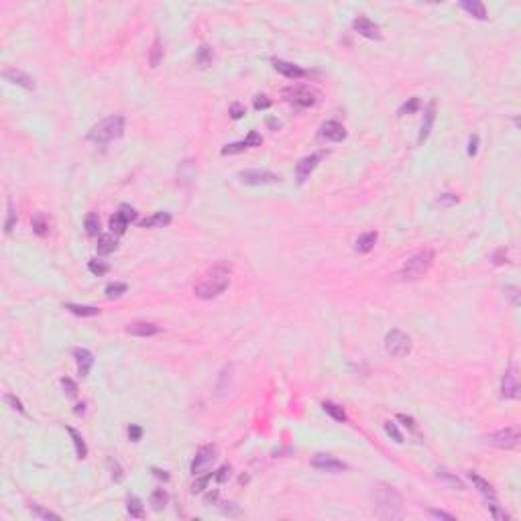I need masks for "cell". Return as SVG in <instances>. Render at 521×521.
Wrapping results in <instances>:
<instances>
[{"mask_svg": "<svg viewBox=\"0 0 521 521\" xmlns=\"http://www.w3.org/2000/svg\"><path fill=\"white\" fill-rule=\"evenodd\" d=\"M228 283H230V265H226L224 261H218L214 267L208 269L202 279L195 283L193 293L200 299H212V297H218L228 287Z\"/></svg>", "mask_w": 521, "mask_h": 521, "instance_id": "cell-1", "label": "cell"}, {"mask_svg": "<svg viewBox=\"0 0 521 521\" xmlns=\"http://www.w3.org/2000/svg\"><path fill=\"white\" fill-rule=\"evenodd\" d=\"M377 515L381 519H399L403 515V497L389 484H381L375 495Z\"/></svg>", "mask_w": 521, "mask_h": 521, "instance_id": "cell-2", "label": "cell"}, {"mask_svg": "<svg viewBox=\"0 0 521 521\" xmlns=\"http://www.w3.org/2000/svg\"><path fill=\"white\" fill-rule=\"evenodd\" d=\"M124 133V118L122 116H108L92 126L88 138L92 143H110L114 138H120Z\"/></svg>", "mask_w": 521, "mask_h": 521, "instance_id": "cell-3", "label": "cell"}, {"mask_svg": "<svg viewBox=\"0 0 521 521\" xmlns=\"http://www.w3.org/2000/svg\"><path fill=\"white\" fill-rule=\"evenodd\" d=\"M434 251L430 249H425L418 254H413V257H409L407 261H405L403 265V269H401V275L405 277V279H418V277H422L424 273H427V269L432 267V263H434Z\"/></svg>", "mask_w": 521, "mask_h": 521, "instance_id": "cell-4", "label": "cell"}, {"mask_svg": "<svg viewBox=\"0 0 521 521\" xmlns=\"http://www.w3.org/2000/svg\"><path fill=\"white\" fill-rule=\"evenodd\" d=\"M283 96H285V100L289 104H293V106H297V108H309V106H314V104H318V100H320L318 92L308 88V86L287 88L283 92Z\"/></svg>", "mask_w": 521, "mask_h": 521, "instance_id": "cell-5", "label": "cell"}, {"mask_svg": "<svg viewBox=\"0 0 521 521\" xmlns=\"http://www.w3.org/2000/svg\"><path fill=\"white\" fill-rule=\"evenodd\" d=\"M385 350L391 356L401 358L411 352V338L401 330H391L385 336Z\"/></svg>", "mask_w": 521, "mask_h": 521, "instance_id": "cell-6", "label": "cell"}, {"mask_svg": "<svg viewBox=\"0 0 521 521\" xmlns=\"http://www.w3.org/2000/svg\"><path fill=\"white\" fill-rule=\"evenodd\" d=\"M487 442L497 446V448H505V450L517 448L519 446V427L517 425H509V427H505V430L493 432V434L487 436Z\"/></svg>", "mask_w": 521, "mask_h": 521, "instance_id": "cell-7", "label": "cell"}, {"mask_svg": "<svg viewBox=\"0 0 521 521\" xmlns=\"http://www.w3.org/2000/svg\"><path fill=\"white\" fill-rule=\"evenodd\" d=\"M238 179L245 185H269V183L281 181V177L277 173L265 171V169H245L238 173Z\"/></svg>", "mask_w": 521, "mask_h": 521, "instance_id": "cell-8", "label": "cell"}, {"mask_svg": "<svg viewBox=\"0 0 521 521\" xmlns=\"http://www.w3.org/2000/svg\"><path fill=\"white\" fill-rule=\"evenodd\" d=\"M218 456V448L212 446V444H208V446H202L198 452H195V458L192 462V474L193 477H198V474H202L208 466L212 464V462L216 460Z\"/></svg>", "mask_w": 521, "mask_h": 521, "instance_id": "cell-9", "label": "cell"}, {"mask_svg": "<svg viewBox=\"0 0 521 521\" xmlns=\"http://www.w3.org/2000/svg\"><path fill=\"white\" fill-rule=\"evenodd\" d=\"M501 395L507 399H517L519 397V375H517V367L509 365L505 370L503 381H501Z\"/></svg>", "mask_w": 521, "mask_h": 521, "instance_id": "cell-10", "label": "cell"}, {"mask_svg": "<svg viewBox=\"0 0 521 521\" xmlns=\"http://www.w3.org/2000/svg\"><path fill=\"white\" fill-rule=\"evenodd\" d=\"M352 29L358 33V35H363V37L367 39H373V41H381L383 39V35H381V29L379 25H375L370 19L367 17H356L352 20Z\"/></svg>", "mask_w": 521, "mask_h": 521, "instance_id": "cell-11", "label": "cell"}, {"mask_svg": "<svg viewBox=\"0 0 521 521\" xmlns=\"http://www.w3.org/2000/svg\"><path fill=\"white\" fill-rule=\"evenodd\" d=\"M320 159H322V153H314V155H308L304 159H299V163L295 165V177H297V183H304L309 175H311V171H314L320 163Z\"/></svg>", "mask_w": 521, "mask_h": 521, "instance_id": "cell-12", "label": "cell"}, {"mask_svg": "<svg viewBox=\"0 0 521 521\" xmlns=\"http://www.w3.org/2000/svg\"><path fill=\"white\" fill-rule=\"evenodd\" d=\"M311 466L322 470V472H340V470H346L344 462L338 460L336 456H330V454H318L314 460H311Z\"/></svg>", "mask_w": 521, "mask_h": 521, "instance_id": "cell-13", "label": "cell"}, {"mask_svg": "<svg viewBox=\"0 0 521 521\" xmlns=\"http://www.w3.org/2000/svg\"><path fill=\"white\" fill-rule=\"evenodd\" d=\"M320 136L326 138V141H332V143H340V141H344V138H346V129H344L340 122H336V120H328V122L322 124Z\"/></svg>", "mask_w": 521, "mask_h": 521, "instance_id": "cell-14", "label": "cell"}, {"mask_svg": "<svg viewBox=\"0 0 521 521\" xmlns=\"http://www.w3.org/2000/svg\"><path fill=\"white\" fill-rule=\"evenodd\" d=\"M161 328L155 326L151 322H135V324H129L126 326V334H133V336H141V338H149V336H155L159 334Z\"/></svg>", "mask_w": 521, "mask_h": 521, "instance_id": "cell-15", "label": "cell"}, {"mask_svg": "<svg viewBox=\"0 0 521 521\" xmlns=\"http://www.w3.org/2000/svg\"><path fill=\"white\" fill-rule=\"evenodd\" d=\"M273 67H275L279 74H283L285 77H289V79H299V77H306V76H308L306 69H302V67L295 65V63L283 61V59H275V61H273Z\"/></svg>", "mask_w": 521, "mask_h": 521, "instance_id": "cell-16", "label": "cell"}, {"mask_svg": "<svg viewBox=\"0 0 521 521\" xmlns=\"http://www.w3.org/2000/svg\"><path fill=\"white\" fill-rule=\"evenodd\" d=\"M2 77L8 79V82H13L20 88H25V90H33L35 88V82H33V77L27 76V74H22L19 72V69H4L2 72Z\"/></svg>", "mask_w": 521, "mask_h": 521, "instance_id": "cell-17", "label": "cell"}, {"mask_svg": "<svg viewBox=\"0 0 521 521\" xmlns=\"http://www.w3.org/2000/svg\"><path fill=\"white\" fill-rule=\"evenodd\" d=\"M171 214H167V212H155V214H151V216H147V218H143L141 222H138V226L141 228H163V226H167V224H171Z\"/></svg>", "mask_w": 521, "mask_h": 521, "instance_id": "cell-18", "label": "cell"}, {"mask_svg": "<svg viewBox=\"0 0 521 521\" xmlns=\"http://www.w3.org/2000/svg\"><path fill=\"white\" fill-rule=\"evenodd\" d=\"M74 356H76V361H77V370H79V375H82V377H88L92 365H94V356H92V352L86 350V348H76V350H74Z\"/></svg>", "mask_w": 521, "mask_h": 521, "instance_id": "cell-19", "label": "cell"}, {"mask_svg": "<svg viewBox=\"0 0 521 521\" xmlns=\"http://www.w3.org/2000/svg\"><path fill=\"white\" fill-rule=\"evenodd\" d=\"M468 477H470V481H472L474 487H477V489L481 491V495L484 497V499H497L495 489L491 487V482H489V481H484V479L481 477V474H477V472H468Z\"/></svg>", "mask_w": 521, "mask_h": 521, "instance_id": "cell-20", "label": "cell"}, {"mask_svg": "<svg viewBox=\"0 0 521 521\" xmlns=\"http://www.w3.org/2000/svg\"><path fill=\"white\" fill-rule=\"evenodd\" d=\"M434 118H436V104L432 102L430 106H427V110H425V120H424V124H422V129H420L418 145H422V143L425 141V138H427V135H430L432 126H434Z\"/></svg>", "mask_w": 521, "mask_h": 521, "instance_id": "cell-21", "label": "cell"}, {"mask_svg": "<svg viewBox=\"0 0 521 521\" xmlns=\"http://www.w3.org/2000/svg\"><path fill=\"white\" fill-rule=\"evenodd\" d=\"M460 6L466 10L468 15H472L474 19H487V8H484V4L481 2V0H462Z\"/></svg>", "mask_w": 521, "mask_h": 521, "instance_id": "cell-22", "label": "cell"}, {"mask_svg": "<svg viewBox=\"0 0 521 521\" xmlns=\"http://www.w3.org/2000/svg\"><path fill=\"white\" fill-rule=\"evenodd\" d=\"M116 247H118L116 234H102L98 238V245H96L98 254H110V252L116 251Z\"/></svg>", "mask_w": 521, "mask_h": 521, "instance_id": "cell-23", "label": "cell"}, {"mask_svg": "<svg viewBox=\"0 0 521 521\" xmlns=\"http://www.w3.org/2000/svg\"><path fill=\"white\" fill-rule=\"evenodd\" d=\"M375 242H377V232H365V234H361L356 238L354 251L356 252H368V251H373Z\"/></svg>", "mask_w": 521, "mask_h": 521, "instance_id": "cell-24", "label": "cell"}, {"mask_svg": "<svg viewBox=\"0 0 521 521\" xmlns=\"http://www.w3.org/2000/svg\"><path fill=\"white\" fill-rule=\"evenodd\" d=\"M65 309L72 311L76 316H82V318H94L100 314V309L94 308V306H77V304H65Z\"/></svg>", "mask_w": 521, "mask_h": 521, "instance_id": "cell-25", "label": "cell"}, {"mask_svg": "<svg viewBox=\"0 0 521 521\" xmlns=\"http://www.w3.org/2000/svg\"><path fill=\"white\" fill-rule=\"evenodd\" d=\"M67 432H69V436H72V440H74V446H76V454H77V458H79V460L86 458V456H88V446H86V442H84L82 434H79L77 430H74V427H67Z\"/></svg>", "mask_w": 521, "mask_h": 521, "instance_id": "cell-26", "label": "cell"}, {"mask_svg": "<svg viewBox=\"0 0 521 521\" xmlns=\"http://www.w3.org/2000/svg\"><path fill=\"white\" fill-rule=\"evenodd\" d=\"M126 511H129V515L135 517V519H143V517H145L143 503H141V499H138V497H135V495H131L129 499H126Z\"/></svg>", "mask_w": 521, "mask_h": 521, "instance_id": "cell-27", "label": "cell"}, {"mask_svg": "<svg viewBox=\"0 0 521 521\" xmlns=\"http://www.w3.org/2000/svg\"><path fill=\"white\" fill-rule=\"evenodd\" d=\"M84 226H86L88 236H98L100 234V218H98V214L90 212L86 216V220H84Z\"/></svg>", "mask_w": 521, "mask_h": 521, "instance_id": "cell-28", "label": "cell"}, {"mask_svg": "<svg viewBox=\"0 0 521 521\" xmlns=\"http://www.w3.org/2000/svg\"><path fill=\"white\" fill-rule=\"evenodd\" d=\"M110 230H112V234H116V236H120V234H124L126 232V226H129V222H126V220L120 216V212H116L114 216H110Z\"/></svg>", "mask_w": 521, "mask_h": 521, "instance_id": "cell-29", "label": "cell"}, {"mask_svg": "<svg viewBox=\"0 0 521 521\" xmlns=\"http://www.w3.org/2000/svg\"><path fill=\"white\" fill-rule=\"evenodd\" d=\"M322 407H324V411H326L332 420H336V422H346V413H344V409L340 407V405L332 403V401H326V403L322 405Z\"/></svg>", "mask_w": 521, "mask_h": 521, "instance_id": "cell-30", "label": "cell"}, {"mask_svg": "<svg viewBox=\"0 0 521 521\" xmlns=\"http://www.w3.org/2000/svg\"><path fill=\"white\" fill-rule=\"evenodd\" d=\"M212 57H214L212 47H208V45H202V47L198 49V55H195V61H198L200 67H208V65L212 63Z\"/></svg>", "mask_w": 521, "mask_h": 521, "instance_id": "cell-31", "label": "cell"}, {"mask_svg": "<svg viewBox=\"0 0 521 521\" xmlns=\"http://www.w3.org/2000/svg\"><path fill=\"white\" fill-rule=\"evenodd\" d=\"M420 110V98H409L407 102H403L399 110H397V116H405V114H415Z\"/></svg>", "mask_w": 521, "mask_h": 521, "instance_id": "cell-32", "label": "cell"}, {"mask_svg": "<svg viewBox=\"0 0 521 521\" xmlns=\"http://www.w3.org/2000/svg\"><path fill=\"white\" fill-rule=\"evenodd\" d=\"M33 232L39 234V236H45L49 232V224H47V220H45L43 214H37L33 218Z\"/></svg>", "mask_w": 521, "mask_h": 521, "instance_id": "cell-33", "label": "cell"}, {"mask_svg": "<svg viewBox=\"0 0 521 521\" xmlns=\"http://www.w3.org/2000/svg\"><path fill=\"white\" fill-rule=\"evenodd\" d=\"M436 477H438V479H442V481H446L448 484H452V487L458 489V491L464 489V487H462V482H460V479H456L454 474H450V472L444 470V468H438V470H436Z\"/></svg>", "mask_w": 521, "mask_h": 521, "instance_id": "cell-34", "label": "cell"}, {"mask_svg": "<svg viewBox=\"0 0 521 521\" xmlns=\"http://www.w3.org/2000/svg\"><path fill=\"white\" fill-rule=\"evenodd\" d=\"M161 59H163V47H161V41L155 39L153 47H151V55H149V63H151V67H157L161 63Z\"/></svg>", "mask_w": 521, "mask_h": 521, "instance_id": "cell-35", "label": "cell"}, {"mask_svg": "<svg viewBox=\"0 0 521 521\" xmlns=\"http://www.w3.org/2000/svg\"><path fill=\"white\" fill-rule=\"evenodd\" d=\"M88 269L92 275H96V277H102V275H106L110 271V265L108 263H104V261H90L88 263Z\"/></svg>", "mask_w": 521, "mask_h": 521, "instance_id": "cell-36", "label": "cell"}, {"mask_svg": "<svg viewBox=\"0 0 521 521\" xmlns=\"http://www.w3.org/2000/svg\"><path fill=\"white\" fill-rule=\"evenodd\" d=\"M165 503H167V493H165L163 489H155L153 495H151V505H153V509L161 511V509L165 507Z\"/></svg>", "mask_w": 521, "mask_h": 521, "instance_id": "cell-37", "label": "cell"}, {"mask_svg": "<svg viewBox=\"0 0 521 521\" xmlns=\"http://www.w3.org/2000/svg\"><path fill=\"white\" fill-rule=\"evenodd\" d=\"M487 507L491 509V515L497 519V521H509V515L503 511V509L499 507V503H497V499H487Z\"/></svg>", "mask_w": 521, "mask_h": 521, "instance_id": "cell-38", "label": "cell"}, {"mask_svg": "<svg viewBox=\"0 0 521 521\" xmlns=\"http://www.w3.org/2000/svg\"><path fill=\"white\" fill-rule=\"evenodd\" d=\"M126 283H110L108 287H106V297L108 299H116V297H120L122 293H126Z\"/></svg>", "mask_w": 521, "mask_h": 521, "instance_id": "cell-39", "label": "cell"}, {"mask_svg": "<svg viewBox=\"0 0 521 521\" xmlns=\"http://www.w3.org/2000/svg\"><path fill=\"white\" fill-rule=\"evenodd\" d=\"M31 511H33V515H37V517H41V519H53V521H59V519H61L57 513L47 511V509H43L41 505H33V507H31Z\"/></svg>", "mask_w": 521, "mask_h": 521, "instance_id": "cell-40", "label": "cell"}, {"mask_svg": "<svg viewBox=\"0 0 521 521\" xmlns=\"http://www.w3.org/2000/svg\"><path fill=\"white\" fill-rule=\"evenodd\" d=\"M385 434H387L389 438H393V440H395L397 444H401V442H403V436H401V432L397 430V425L393 424V422H387V424H385Z\"/></svg>", "mask_w": 521, "mask_h": 521, "instance_id": "cell-41", "label": "cell"}, {"mask_svg": "<svg viewBox=\"0 0 521 521\" xmlns=\"http://www.w3.org/2000/svg\"><path fill=\"white\" fill-rule=\"evenodd\" d=\"M245 149H249L247 143H245V141H238V143H232V145H226V147L222 149V155H236V153H240V151H245Z\"/></svg>", "mask_w": 521, "mask_h": 521, "instance_id": "cell-42", "label": "cell"}, {"mask_svg": "<svg viewBox=\"0 0 521 521\" xmlns=\"http://www.w3.org/2000/svg\"><path fill=\"white\" fill-rule=\"evenodd\" d=\"M15 224H17V212H15L13 204L8 202V218H6V224H4V230H6V234H10V232H13Z\"/></svg>", "mask_w": 521, "mask_h": 521, "instance_id": "cell-43", "label": "cell"}, {"mask_svg": "<svg viewBox=\"0 0 521 521\" xmlns=\"http://www.w3.org/2000/svg\"><path fill=\"white\" fill-rule=\"evenodd\" d=\"M118 212H120V216L126 220V222H135V220H136V210H135V208H131V206H126V204H122L118 208Z\"/></svg>", "mask_w": 521, "mask_h": 521, "instance_id": "cell-44", "label": "cell"}, {"mask_svg": "<svg viewBox=\"0 0 521 521\" xmlns=\"http://www.w3.org/2000/svg\"><path fill=\"white\" fill-rule=\"evenodd\" d=\"M61 387H63V391L67 393V395H69V397H76V395H77V385L74 383V381H72V379H67V377H63V379H61Z\"/></svg>", "mask_w": 521, "mask_h": 521, "instance_id": "cell-45", "label": "cell"}, {"mask_svg": "<svg viewBox=\"0 0 521 521\" xmlns=\"http://www.w3.org/2000/svg\"><path fill=\"white\" fill-rule=\"evenodd\" d=\"M214 477V474L210 472V474H206V477H202V479H198L193 482V487H192V493H202L206 487H208V482H210V479Z\"/></svg>", "mask_w": 521, "mask_h": 521, "instance_id": "cell-46", "label": "cell"}, {"mask_svg": "<svg viewBox=\"0 0 521 521\" xmlns=\"http://www.w3.org/2000/svg\"><path fill=\"white\" fill-rule=\"evenodd\" d=\"M438 204H440V206H444V208L454 206V204H458V195H456V193H442V195L438 198Z\"/></svg>", "mask_w": 521, "mask_h": 521, "instance_id": "cell-47", "label": "cell"}, {"mask_svg": "<svg viewBox=\"0 0 521 521\" xmlns=\"http://www.w3.org/2000/svg\"><path fill=\"white\" fill-rule=\"evenodd\" d=\"M505 295L511 299V304L517 308L519 306V289L515 287V285H509V287H505Z\"/></svg>", "mask_w": 521, "mask_h": 521, "instance_id": "cell-48", "label": "cell"}, {"mask_svg": "<svg viewBox=\"0 0 521 521\" xmlns=\"http://www.w3.org/2000/svg\"><path fill=\"white\" fill-rule=\"evenodd\" d=\"M245 143H247V147H261L263 138H261V135H259L257 131H251L249 136L245 138Z\"/></svg>", "mask_w": 521, "mask_h": 521, "instance_id": "cell-49", "label": "cell"}, {"mask_svg": "<svg viewBox=\"0 0 521 521\" xmlns=\"http://www.w3.org/2000/svg\"><path fill=\"white\" fill-rule=\"evenodd\" d=\"M214 479H216L218 482H226V481L230 479V466H228V464L220 466V468L216 470V474H214Z\"/></svg>", "mask_w": 521, "mask_h": 521, "instance_id": "cell-50", "label": "cell"}, {"mask_svg": "<svg viewBox=\"0 0 521 521\" xmlns=\"http://www.w3.org/2000/svg\"><path fill=\"white\" fill-rule=\"evenodd\" d=\"M4 401H6V403L10 405V407H13V409H17L19 413H25V407H22V403H20V399H17L15 395H10V393H8V395L4 397Z\"/></svg>", "mask_w": 521, "mask_h": 521, "instance_id": "cell-51", "label": "cell"}, {"mask_svg": "<svg viewBox=\"0 0 521 521\" xmlns=\"http://www.w3.org/2000/svg\"><path fill=\"white\" fill-rule=\"evenodd\" d=\"M505 263H507V251L505 249H497L495 254H493V265L499 267V265H505Z\"/></svg>", "mask_w": 521, "mask_h": 521, "instance_id": "cell-52", "label": "cell"}, {"mask_svg": "<svg viewBox=\"0 0 521 521\" xmlns=\"http://www.w3.org/2000/svg\"><path fill=\"white\" fill-rule=\"evenodd\" d=\"M271 106V100L267 96H257L254 98V110H267Z\"/></svg>", "mask_w": 521, "mask_h": 521, "instance_id": "cell-53", "label": "cell"}, {"mask_svg": "<svg viewBox=\"0 0 521 521\" xmlns=\"http://www.w3.org/2000/svg\"><path fill=\"white\" fill-rule=\"evenodd\" d=\"M129 438L133 440V442H138V440L143 438V427L141 425H131L129 427Z\"/></svg>", "mask_w": 521, "mask_h": 521, "instance_id": "cell-54", "label": "cell"}, {"mask_svg": "<svg viewBox=\"0 0 521 521\" xmlns=\"http://www.w3.org/2000/svg\"><path fill=\"white\" fill-rule=\"evenodd\" d=\"M247 114V110H245V106H240V104H232V108H230V116H232L234 120H238V118H242Z\"/></svg>", "mask_w": 521, "mask_h": 521, "instance_id": "cell-55", "label": "cell"}, {"mask_svg": "<svg viewBox=\"0 0 521 521\" xmlns=\"http://www.w3.org/2000/svg\"><path fill=\"white\" fill-rule=\"evenodd\" d=\"M110 468H112V479H114V482H120V481H122V470H120V466H118V462H116V460H110Z\"/></svg>", "mask_w": 521, "mask_h": 521, "instance_id": "cell-56", "label": "cell"}, {"mask_svg": "<svg viewBox=\"0 0 521 521\" xmlns=\"http://www.w3.org/2000/svg\"><path fill=\"white\" fill-rule=\"evenodd\" d=\"M397 420L403 422V425H405V427H409V430H415V427H418V425H415V420L409 418V415H405V413H399V415H397Z\"/></svg>", "mask_w": 521, "mask_h": 521, "instance_id": "cell-57", "label": "cell"}, {"mask_svg": "<svg viewBox=\"0 0 521 521\" xmlns=\"http://www.w3.org/2000/svg\"><path fill=\"white\" fill-rule=\"evenodd\" d=\"M477 151H479V136L472 135L470 141H468V155L474 157V155H477Z\"/></svg>", "mask_w": 521, "mask_h": 521, "instance_id": "cell-58", "label": "cell"}, {"mask_svg": "<svg viewBox=\"0 0 521 521\" xmlns=\"http://www.w3.org/2000/svg\"><path fill=\"white\" fill-rule=\"evenodd\" d=\"M432 517H438V519H448V521H454V515H450V513H444V511H436V509H432L430 511Z\"/></svg>", "mask_w": 521, "mask_h": 521, "instance_id": "cell-59", "label": "cell"}, {"mask_svg": "<svg viewBox=\"0 0 521 521\" xmlns=\"http://www.w3.org/2000/svg\"><path fill=\"white\" fill-rule=\"evenodd\" d=\"M153 474L157 479H163V481H169V474L165 470H159V468H153Z\"/></svg>", "mask_w": 521, "mask_h": 521, "instance_id": "cell-60", "label": "cell"}, {"mask_svg": "<svg viewBox=\"0 0 521 521\" xmlns=\"http://www.w3.org/2000/svg\"><path fill=\"white\" fill-rule=\"evenodd\" d=\"M216 499H218V491H214V493H208V495H206V503H216Z\"/></svg>", "mask_w": 521, "mask_h": 521, "instance_id": "cell-61", "label": "cell"}, {"mask_svg": "<svg viewBox=\"0 0 521 521\" xmlns=\"http://www.w3.org/2000/svg\"><path fill=\"white\" fill-rule=\"evenodd\" d=\"M84 407H86V405H84V403H79V405H76V409H74V411H76V415H79V413H84Z\"/></svg>", "mask_w": 521, "mask_h": 521, "instance_id": "cell-62", "label": "cell"}, {"mask_svg": "<svg viewBox=\"0 0 521 521\" xmlns=\"http://www.w3.org/2000/svg\"><path fill=\"white\" fill-rule=\"evenodd\" d=\"M267 122H269V126H273V129H279V122H277V120H273V118H269Z\"/></svg>", "mask_w": 521, "mask_h": 521, "instance_id": "cell-63", "label": "cell"}]
</instances>
